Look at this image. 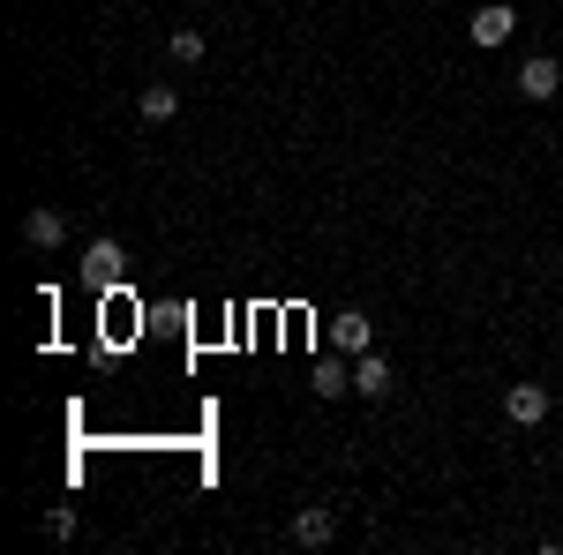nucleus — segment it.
Wrapping results in <instances>:
<instances>
[{"label": "nucleus", "mask_w": 563, "mask_h": 555, "mask_svg": "<svg viewBox=\"0 0 563 555\" xmlns=\"http://www.w3.org/2000/svg\"><path fill=\"white\" fill-rule=\"evenodd\" d=\"M331 541H339V518L323 511V503L294 518V548H331Z\"/></svg>", "instance_id": "423d86ee"}, {"label": "nucleus", "mask_w": 563, "mask_h": 555, "mask_svg": "<svg viewBox=\"0 0 563 555\" xmlns=\"http://www.w3.org/2000/svg\"><path fill=\"white\" fill-rule=\"evenodd\" d=\"M556 90H563V68L549 60V53H533V60L519 68V98H533V106H549Z\"/></svg>", "instance_id": "7ed1b4c3"}, {"label": "nucleus", "mask_w": 563, "mask_h": 555, "mask_svg": "<svg viewBox=\"0 0 563 555\" xmlns=\"http://www.w3.org/2000/svg\"><path fill=\"white\" fill-rule=\"evenodd\" d=\"M23 241H31V248H45V256H53V248H60V241H68V225H60V211H31V218H23Z\"/></svg>", "instance_id": "6e6552de"}, {"label": "nucleus", "mask_w": 563, "mask_h": 555, "mask_svg": "<svg viewBox=\"0 0 563 555\" xmlns=\"http://www.w3.org/2000/svg\"><path fill=\"white\" fill-rule=\"evenodd\" d=\"M135 113H143V121H174V113H180V90L174 84H151L143 98H135Z\"/></svg>", "instance_id": "1a4fd4ad"}, {"label": "nucleus", "mask_w": 563, "mask_h": 555, "mask_svg": "<svg viewBox=\"0 0 563 555\" xmlns=\"http://www.w3.org/2000/svg\"><path fill=\"white\" fill-rule=\"evenodd\" d=\"M121 278H129L121 241H90V248H84V286H98V293H106V286H121Z\"/></svg>", "instance_id": "f257e3e1"}, {"label": "nucleus", "mask_w": 563, "mask_h": 555, "mask_svg": "<svg viewBox=\"0 0 563 555\" xmlns=\"http://www.w3.org/2000/svg\"><path fill=\"white\" fill-rule=\"evenodd\" d=\"M308 384H316V398H346V390H353V376L339 368V360H316V376H308Z\"/></svg>", "instance_id": "9d476101"}, {"label": "nucleus", "mask_w": 563, "mask_h": 555, "mask_svg": "<svg viewBox=\"0 0 563 555\" xmlns=\"http://www.w3.org/2000/svg\"><path fill=\"white\" fill-rule=\"evenodd\" d=\"M504 413H511L519 428H541V421H549V390H541V384H511V390H504Z\"/></svg>", "instance_id": "20e7f679"}, {"label": "nucleus", "mask_w": 563, "mask_h": 555, "mask_svg": "<svg viewBox=\"0 0 563 555\" xmlns=\"http://www.w3.org/2000/svg\"><path fill=\"white\" fill-rule=\"evenodd\" d=\"M368 345H376V331H368V315H339V323H331V353H346V360H361V353H368Z\"/></svg>", "instance_id": "39448f33"}, {"label": "nucleus", "mask_w": 563, "mask_h": 555, "mask_svg": "<svg viewBox=\"0 0 563 555\" xmlns=\"http://www.w3.org/2000/svg\"><path fill=\"white\" fill-rule=\"evenodd\" d=\"M511 31H519V8H511V0H488V8H474V23H466L474 45H504Z\"/></svg>", "instance_id": "f03ea898"}, {"label": "nucleus", "mask_w": 563, "mask_h": 555, "mask_svg": "<svg viewBox=\"0 0 563 555\" xmlns=\"http://www.w3.org/2000/svg\"><path fill=\"white\" fill-rule=\"evenodd\" d=\"M353 390H361V398H384V390H390V360L376 353V345L353 360Z\"/></svg>", "instance_id": "0eeeda50"}, {"label": "nucleus", "mask_w": 563, "mask_h": 555, "mask_svg": "<svg viewBox=\"0 0 563 555\" xmlns=\"http://www.w3.org/2000/svg\"><path fill=\"white\" fill-rule=\"evenodd\" d=\"M166 53H174V68H196V60H203V31H174Z\"/></svg>", "instance_id": "9b49d317"}]
</instances>
